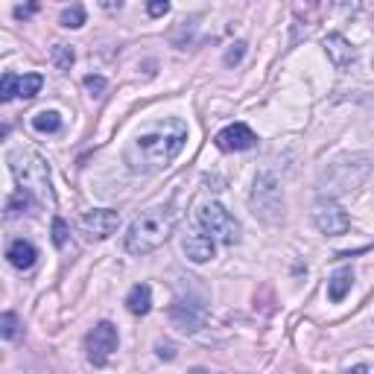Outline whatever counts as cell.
Returning <instances> with one entry per match:
<instances>
[{
	"label": "cell",
	"mask_w": 374,
	"mask_h": 374,
	"mask_svg": "<svg viewBox=\"0 0 374 374\" xmlns=\"http://www.w3.org/2000/svg\"><path fill=\"white\" fill-rule=\"evenodd\" d=\"M9 167L15 173L18 185H21L24 190H29L41 205H50V208L56 205V196H53V187H50V167L39 152L12 149L9 152Z\"/></svg>",
	"instance_id": "3957f363"
},
{
	"label": "cell",
	"mask_w": 374,
	"mask_h": 374,
	"mask_svg": "<svg viewBox=\"0 0 374 374\" xmlns=\"http://www.w3.org/2000/svg\"><path fill=\"white\" fill-rule=\"evenodd\" d=\"M59 24H62L65 29H79V27L85 24V9H82L79 4H74V6H70V9H65V12H62Z\"/></svg>",
	"instance_id": "d6986e66"
},
{
	"label": "cell",
	"mask_w": 374,
	"mask_h": 374,
	"mask_svg": "<svg viewBox=\"0 0 374 374\" xmlns=\"http://www.w3.org/2000/svg\"><path fill=\"white\" fill-rule=\"evenodd\" d=\"M243 56H246V44H243V41H237L234 47H231V50L225 53V65H228V67H234V65H240V62H243Z\"/></svg>",
	"instance_id": "cb8c5ba5"
},
{
	"label": "cell",
	"mask_w": 374,
	"mask_h": 374,
	"mask_svg": "<svg viewBox=\"0 0 374 374\" xmlns=\"http://www.w3.org/2000/svg\"><path fill=\"white\" fill-rule=\"evenodd\" d=\"M120 345V336L117 328L112 322H97L94 330L85 336V348H88V360L94 366H105V360L112 357Z\"/></svg>",
	"instance_id": "8992f818"
},
{
	"label": "cell",
	"mask_w": 374,
	"mask_h": 374,
	"mask_svg": "<svg viewBox=\"0 0 374 374\" xmlns=\"http://www.w3.org/2000/svg\"><path fill=\"white\" fill-rule=\"evenodd\" d=\"M187 140V126L182 120H164L155 129L140 132L132 147L126 149V164L135 173H155L173 164V158L182 152Z\"/></svg>",
	"instance_id": "6da1fadb"
},
{
	"label": "cell",
	"mask_w": 374,
	"mask_h": 374,
	"mask_svg": "<svg viewBox=\"0 0 374 374\" xmlns=\"http://www.w3.org/2000/svg\"><path fill=\"white\" fill-rule=\"evenodd\" d=\"M196 220H199V225L205 228V234H211L213 240H220L225 246H234L240 240V222L217 202L202 205L199 213H196Z\"/></svg>",
	"instance_id": "5b68a950"
},
{
	"label": "cell",
	"mask_w": 374,
	"mask_h": 374,
	"mask_svg": "<svg viewBox=\"0 0 374 374\" xmlns=\"http://www.w3.org/2000/svg\"><path fill=\"white\" fill-rule=\"evenodd\" d=\"M35 12H39V0H27V4H21L15 9V18L18 21H27V18H32Z\"/></svg>",
	"instance_id": "d4e9b609"
},
{
	"label": "cell",
	"mask_w": 374,
	"mask_h": 374,
	"mask_svg": "<svg viewBox=\"0 0 374 374\" xmlns=\"http://www.w3.org/2000/svg\"><path fill=\"white\" fill-rule=\"evenodd\" d=\"M0 336H4V340H15L18 336V316L15 313L0 316Z\"/></svg>",
	"instance_id": "44dd1931"
},
{
	"label": "cell",
	"mask_w": 374,
	"mask_h": 374,
	"mask_svg": "<svg viewBox=\"0 0 374 374\" xmlns=\"http://www.w3.org/2000/svg\"><path fill=\"white\" fill-rule=\"evenodd\" d=\"M74 50H70L67 44H56L53 47V65H56L59 70H70V65H74Z\"/></svg>",
	"instance_id": "ffe728a7"
},
{
	"label": "cell",
	"mask_w": 374,
	"mask_h": 374,
	"mask_svg": "<svg viewBox=\"0 0 374 374\" xmlns=\"http://www.w3.org/2000/svg\"><path fill=\"white\" fill-rule=\"evenodd\" d=\"M255 144H258V135L246 123H231L228 129L217 135V147L222 152H243V149H252Z\"/></svg>",
	"instance_id": "30bf717a"
},
{
	"label": "cell",
	"mask_w": 374,
	"mask_h": 374,
	"mask_svg": "<svg viewBox=\"0 0 374 374\" xmlns=\"http://www.w3.org/2000/svg\"><path fill=\"white\" fill-rule=\"evenodd\" d=\"M170 12V0H147V15L149 18H164Z\"/></svg>",
	"instance_id": "7402d4cb"
},
{
	"label": "cell",
	"mask_w": 374,
	"mask_h": 374,
	"mask_svg": "<svg viewBox=\"0 0 374 374\" xmlns=\"http://www.w3.org/2000/svg\"><path fill=\"white\" fill-rule=\"evenodd\" d=\"M32 129L41 135H53L62 129V114L59 112H39L32 117Z\"/></svg>",
	"instance_id": "ac0fdd59"
},
{
	"label": "cell",
	"mask_w": 374,
	"mask_h": 374,
	"mask_svg": "<svg viewBox=\"0 0 374 374\" xmlns=\"http://www.w3.org/2000/svg\"><path fill=\"white\" fill-rule=\"evenodd\" d=\"M325 53H328V59L333 62V67H340V70H345V67H351L354 62H357V50H354L348 44V39L340 35V32H333V35L325 39Z\"/></svg>",
	"instance_id": "7c38bea8"
},
{
	"label": "cell",
	"mask_w": 374,
	"mask_h": 374,
	"mask_svg": "<svg viewBox=\"0 0 374 374\" xmlns=\"http://www.w3.org/2000/svg\"><path fill=\"white\" fill-rule=\"evenodd\" d=\"M53 243H56L59 248L67 243V222H65V220H59V217L53 220Z\"/></svg>",
	"instance_id": "603a6c76"
},
{
	"label": "cell",
	"mask_w": 374,
	"mask_h": 374,
	"mask_svg": "<svg viewBox=\"0 0 374 374\" xmlns=\"http://www.w3.org/2000/svg\"><path fill=\"white\" fill-rule=\"evenodd\" d=\"M248 205H252V213L263 222H278L283 213V193L281 185L272 173H258L252 196H248Z\"/></svg>",
	"instance_id": "277c9868"
},
{
	"label": "cell",
	"mask_w": 374,
	"mask_h": 374,
	"mask_svg": "<svg viewBox=\"0 0 374 374\" xmlns=\"http://www.w3.org/2000/svg\"><path fill=\"white\" fill-rule=\"evenodd\" d=\"M351 283H354V272L351 269H340L330 281H328V298L330 301H342L351 290Z\"/></svg>",
	"instance_id": "2e32d148"
},
{
	"label": "cell",
	"mask_w": 374,
	"mask_h": 374,
	"mask_svg": "<svg viewBox=\"0 0 374 374\" xmlns=\"http://www.w3.org/2000/svg\"><path fill=\"white\" fill-rule=\"evenodd\" d=\"M6 258L15 269H32L35 260H39V248H35L29 240H12V246L6 248Z\"/></svg>",
	"instance_id": "4fadbf2b"
},
{
	"label": "cell",
	"mask_w": 374,
	"mask_h": 374,
	"mask_svg": "<svg viewBox=\"0 0 374 374\" xmlns=\"http://www.w3.org/2000/svg\"><path fill=\"white\" fill-rule=\"evenodd\" d=\"M117 228H120V213L112 211V208H94V211H85L79 217V231L88 234L91 240L112 237Z\"/></svg>",
	"instance_id": "52a82bcc"
},
{
	"label": "cell",
	"mask_w": 374,
	"mask_h": 374,
	"mask_svg": "<svg viewBox=\"0 0 374 374\" xmlns=\"http://www.w3.org/2000/svg\"><path fill=\"white\" fill-rule=\"evenodd\" d=\"M313 222H316V228L322 231V234H328V237H340V234H345V231L351 228V217H348V213H345L340 205H336V202H322V205H316Z\"/></svg>",
	"instance_id": "ba28073f"
},
{
	"label": "cell",
	"mask_w": 374,
	"mask_h": 374,
	"mask_svg": "<svg viewBox=\"0 0 374 374\" xmlns=\"http://www.w3.org/2000/svg\"><path fill=\"white\" fill-rule=\"evenodd\" d=\"M32 202H39L35 196L29 193V190H18V193H12L9 196V202H6V217L12 220V217H21V213H27L29 208H32Z\"/></svg>",
	"instance_id": "e0dca14e"
},
{
	"label": "cell",
	"mask_w": 374,
	"mask_h": 374,
	"mask_svg": "<svg viewBox=\"0 0 374 374\" xmlns=\"http://www.w3.org/2000/svg\"><path fill=\"white\" fill-rule=\"evenodd\" d=\"M175 228V211L170 205H158L144 211L140 217L129 225L126 234V252L132 255H149L158 246H164Z\"/></svg>",
	"instance_id": "7a4b0ae2"
},
{
	"label": "cell",
	"mask_w": 374,
	"mask_h": 374,
	"mask_svg": "<svg viewBox=\"0 0 374 374\" xmlns=\"http://www.w3.org/2000/svg\"><path fill=\"white\" fill-rule=\"evenodd\" d=\"M100 6H102L105 12H114V9L123 6V0H100Z\"/></svg>",
	"instance_id": "83f0119b"
},
{
	"label": "cell",
	"mask_w": 374,
	"mask_h": 374,
	"mask_svg": "<svg viewBox=\"0 0 374 374\" xmlns=\"http://www.w3.org/2000/svg\"><path fill=\"white\" fill-rule=\"evenodd\" d=\"M213 237H208V234H190L187 240H185V255L193 260V263H208L211 258H213Z\"/></svg>",
	"instance_id": "5bb4252c"
},
{
	"label": "cell",
	"mask_w": 374,
	"mask_h": 374,
	"mask_svg": "<svg viewBox=\"0 0 374 374\" xmlns=\"http://www.w3.org/2000/svg\"><path fill=\"white\" fill-rule=\"evenodd\" d=\"M155 351H158V357H161V360H173V357H175V351H173L170 342H158Z\"/></svg>",
	"instance_id": "4316f807"
},
{
	"label": "cell",
	"mask_w": 374,
	"mask_h": 374,
	"mask_svg": "<svg viewBox=\"0 0 374 374\" xmlns=\"http://www.w3.org/2000/svg\"><path fill=\"white\" fill-rule=\"evenodd\" d=\"M170 322L182 333H196L205 325V310L199 305H187V301H175L170 307Z\"/></svg>",
	"instance_id": "8fae6325"
},
{
	"label": "cell",
	"mask_w": 374,
	"mask_h": 374,
	"mask_svg": "<svg viewBox=\"0 0 374 374\" xmlns=\"http://www.w3.org/2000/svg\"><path fill=\"white\" fill-rule=\"evenodd\" d=\"M44 76L41 74H24V76H15V74H4V82H0V100L9 102L15 97L21 100H32L35 94L41 91Z\"/></svg>",
	"instance_id": "9c48e42d"
},
{
	"label": "cell",
	"mask_w": 374,
	"mask_h": 374,
	"mask_svg": "<svg viewBox=\"0 0 374 374\" xmlns=\"http://www.w3.org/2000/svg\"><path fill=\"white\" fill-rule=\"evenodd\" d=\"M85 88H88V91H91L94 97H100V94L105 91V79H102V76H94V74H91V76H85Z\"/></svg>",
	"instance_id": "484cf974"
},
{
	"label": "cell",
	"mask_w": 374,
	"mask_h": 374,
	"mask_svg": "<svg viewBox=\"0 0 374 374\" xmlns=\"http://www.w3.org/2000/svg\"><path fill=\"white\" fill-rule=\"evenodd\" d=\"M126 307L135 316H147L152 310V290H149V283H135V287L129 290V295H126Z\"/></svg>",
	"instance_id": "9a60e30c"
}]
</instances>
